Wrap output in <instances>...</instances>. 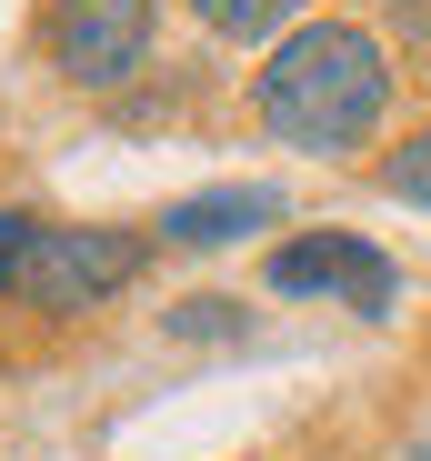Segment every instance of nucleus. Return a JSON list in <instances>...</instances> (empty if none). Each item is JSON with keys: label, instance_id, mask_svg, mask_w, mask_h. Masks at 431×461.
I'll list each match as a JSON object with an SVG mask.
<instances>
[{"label": "nucleus", "instance_id": "obj_1", "mask_svg": "<svg viewBox=\"0 0 431 461\" xmlns=\"http://www.w3.org/2000/svg\"><path fill=\"white\" fill-rule=\"evenodd\" d=\"M401 101V60L372 21H292L251 70V121L261 140L301 150V161H351L372 150Z\"/></svg>", "mask_w": 431, "mask_h": 461}, {"label": "nucleus", "instance_id": "obj_2", "mask_svg": "<svg viewBox=\"0 0 431 461\" xmlns=\"http://www.w3.org/2000/svg\"><path fill=\"white\" fill-rule=\"evenodd\" d=\"M151 261H161V241H151V230H130V221H40L11 312H21L31 331H81V321L111 312L121 291H140Z\"/></svg>", "mask_w": 431, "mask_h": 461}, {"label": "nucleus", "instance_id": "obj_3", "mask_svg": "<svg viewBox=\"0 0 431 461\" xmlns=\"http://www.w3.org/2000/svg\"><path fill=\"white\" fill-rule=\"evenodd\" d=\"M161 50V0H40V60L60 91L121 101Z\"/></svg>", "mask_w": 431, "mask_h": 461}, {"label": "nucleus", "instance_id": "obj_4", "mask_svg": "<svg viewBox=\"0 0 431 461\" xmlns=\"http://www.w3.org/2000/svg\"><path fill=\"white\" fill-rule=\"evenodd\" d=\"M261 291L271 301H341V312H362V321H391L401 261L382 241H362V230H292V241H271Z\"/></svg>", "mask_w": 431, "mask_h": 461}, {"label": "nucleus", "instance_id": "obj_5", "mask_svg": "<svg viewBox=\"0 0 431 461\" xmlns=\"http://www.w3.org/2000/svg\"><path fill=\"white\" fill-rule=\"evenodd\" d=\"M271 221H292L281 181H211V191H181L171 211H151V241L161 251H241Z\"/></svg>", "mask_w": 431, "mask_h": 461}, {"label": "nucleus", "instance_id": "obj_6", "mask_svg": "<svg viewBox=\"0 0 431 461\" xmlns=\"http://www.w3.org/2000/svg\"><path fill=\"white\" fill-rule=\"evenodd\" d=\"M181 11L211 31V41H281L301 21V0H181Z\"/></svg>", "mask_w": 431, "mask_h": 461}, {"label": "nucleus", "instance_id": "obj_7", "mask_svg": "<svg viewBox=\"0 0 431 461\" xmlns=\"http://www.w3.org/2000/svg\"><path fill=\"white\" fill-rule=\"evenodd\" d=\"M161 331H171V341H251V301L191 291V301H171V312H161Z\"/></svg>", "mask_w": 431, "mask_h": 461}, {"label": "nucleus", "instance_id": "obj_8", "mask_svg": "<svg viewBox=\"0 0 431 461\" xmlns=\"http://www.w3.org/2000/svg\"><path fill=\"white\" fill-rule=\"evenodd\" d=\"M372 181L391 191V201H411V211H431V121L421 131H401L382 161H372Z\"/></svg>", "mask_w": 431, "mask_h": 461}, {"label": "nucleus", "instance_id": "obj_9", "mask_svg": "<svg viewBox=\"0 0 431 461\" xmlns=\"http://www.w3.org/2000/svg\"><path fill=\"white\" fill-rule=\"evenodd\" d=\"M31 230H40V211H31V201H0V301L21 291V261H31Z\"/></svg>", "mask_w": 431, "mask_h": 461}, {"label": "nucleus", "instance_id": "obj_10", "mask_svg": "<svg viewBox=\"0 0 431 461\" xmlns=\"http://www.w3.org/2000/svg\"><path fill=\"white\" fill-rule=\"evenodd\" d=\"M382 41H401V50H431V0H382Z\"/></svg>", "mask_w": 431, "mask_h": 461}, {"label": "nucleus", "instance_id": "obj_11", "mask_svg": "<svg viewBox=\"0 0 431 461\" xmlns=\"http://www.w3.org/2000/svg\"><path fill=\"white\" fill-rule=\"evenodd\" d=\"M391 461H431V411H421V421L401 431V451H391Z\"/></svg>", "mask_w": 431, "mask_h": 461}]
</instances>
